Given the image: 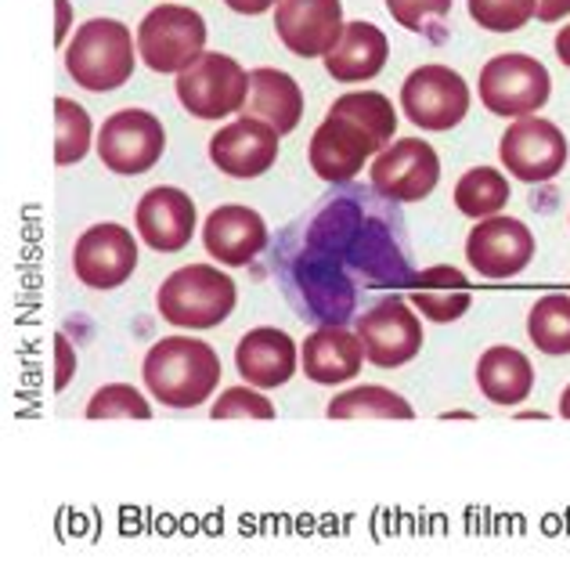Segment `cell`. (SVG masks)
<instances>
[{"label":"cell","mask_w":570,"mask_h":567,"mask_svg":"<svg viewBox=\"0 0 570 567\" xmlns=\"http://www.w3.org/2000/svg\"><path fill=\"white\" fill-rule=\"evenodd\" d=\"M91 148V116L72 98L55 101V163L58 167H72Z\"/></svg>","instance_id":"cell-28"},{"label":"cell","mask_w":570,"mask_h":567,"mask_svg":"<svg viewBox=\"0 0 570 567\" xmlns=\"http://www.w3.org/2000/svg\"><path fill=\"white\" fill-rule=\"evenodd\" d=\"M386 11L394 14V22L412 29V33H423V26L430 19H444L452 11V0H386Z\"/></svg>","instance_id":"cell-32"},{"label":"cell","mask_w":570,"mask_h":567,"mask_svg":"<svg viewBox=\"0 0 570 567\" xmlns=\"http://www.w3.org/2000/svg\"><path fill=\"white\" fill-rule=\"evenodd\" d=\"M249 91V72L232 55L203 51L195 62L177 72V101L195 119H220L243 113Z\"/></svg>","instance_id":"cell-6"},{"label":"cell","mask_w":570,"mask_h":567,"mask_svg":"<svg viewBox=\"0 0 570 567\" xmlns=\"http://www.w3.org/2000/svg\"><path fill=\"white\" fill-rule=\"evenodd\" d=\"M153 405L130 383H109L87 401V420H148Z\"/></svg>","instance_id":"cell-29"},{"label":"cell","mask_w":570,"mask_h":567,"mask_svg":"<svg viewBox=\"0 0 570 567\" xmlns=\"http://www.w3.org/2000/svg\"><path fill=\"white\" fill-rule=\"evenodd\" d=\"M206 19L185 4H159L138 26V58L153 72H185L206 51Z\"/></svg>","instance_id":"cell-5"},{"label":"cell","mask_w":570,"mask_h":567,"mask_svg":"<svg viewBox=\"0 0 570 567\" xmlns=\"http://www.w3.org/2000/svg\"><path fill=\"white\" fill-rule=\"evenodd\" d=\"M134 33L116 19H91L66 48V69L83 91H119L134 77Z\"/></svg>","instance_id":"cell-3"},{"label":"cell","mask_w":570,"mask_h":567,"mask_svg":"<svg viewBox=\"0 0 570 567\" xmlns=\"http://www.w3.org/2000/svg\"><path fill=\"white\" fill-rule=\"evenodd\" d=\"M299 365H304L307 380L322 387H336L354 380L365 365V343L357 333L343 330V325H322L314 330L304 348H299Z\"/></svg>","instance_id":"cell-20"},{"label":"cell","mask_w":570,"mask_h":567,"mask_svg":"<svg viewBox=\"0 0 570 567\" xmlns=\"http://www.w3.org/2000/svg\"><path fill=\"white\" fill-rule=\"evenodd\" d=\"M235 282L214 264L177 267L156 293L159 315L181 330H214L235 311Z\"/></svg>","instance_id":"cell-4"},{"label":"cell","mask_w":570,"mask_h":567,"mask_svg":"<svg viewBox=\"0 0 570 567\" xmlns=\"http://www.w3.org/2000/svg\"><path fill=\"white\" fill-rule=\"evenodd\" d=\"M357 322V336L365 343V358L380 369L409 365L423 351V322L412 315V307L401 296H386Z\"/></svg>","instance_id":"cell-13"},{"label":"cell","mask_w":570,"mask_h":567,"mask_svg":"<svg viewBox=\"0 0 570 567\" xmlns=\"http://www.w3.org/2000/svg\"><path fill=\"white\" fill-rule=\"evenodd\" d=\"M95 148L105 163V170L138 177V174H148L163 159L167 130H163L159 116H153V113L119 109L101 124Z\"/></svg>","instance_id":"cell-8"},{"label":"cell","mask_w":570,"mask_h":567,"mask_svg":"<svg viewBox=\"0 0 570 567\" xmlns=\"http://www.w3.org/2000/svg\"><path fill=\"white\" fill-rule=\"evenodd\" d=\"M502 167L520 177L528 185L552 182L567 167V138L557 124H549L542 116H520L517 124H509L499 145Z\"/></svg>","instance_id":"cell-10"},{"label":"cell","mask_w":570,"mask_h":567,"mask_svg":"<svg viewBox=\"0 0 570 567\" xmlns=\"http://www.w3.org/2000/svg\"><path fill=\"white\" fill-rule=\"evenodd\" d=\"M278 138L282 134L272 124L243 116V119H235V124L220 127L214 138H209V159H214V167L220 174L249 182V177H261L275 167Z\"/></svg>","instance_id":"cell-16"},{"label":"cell","mask_w":570,"mask_h":567,"mask_svg":"<svg viewBox=\"0 0 570 567\" xmlns=\"http://www.w3.org/2000/svg\"><path fill=\"white\" fill-rule=\"evenodd\" d=\"M390 58V43L380 26L372 22H347L343 40L325 55V69L336 84H362L380 77Z\"/></svg>","instance_id":"cell-22"},{"label":"cell","mask_w":570,"mask_h":567,"mask_svg":"<svg viewBox=\"0 0 570 567\" xmlns=\"http://www.w3.org/2000/svg\"><path fill=\"white\" fill-rule=\"evenodd\" d=\"M401 109L423 130H452L470 113V87L448 66H419L401 84Z\"/></svg>","instance_id":"cell-9"},{"label":"cell","mask_w":570,"mask_h":567,"mask_svg":"<svg viewBox=\"0 0 570 567\" xmlns=\"http://www.w3.org/2000/svg\"><path fill=\"white\" fill-rule=\"evenodd\" d=\"M69 33V0H58V29H55V40L62 43Z\"/></svg>","instance_id":"cell-36"},{"label":"cell","mask_w":570,"mask_h":567,"mask_svg":"<svg viewBox=\"0 0 570 567\" xmlns=\"http://www.w3.org/2000/svg\"><path fill=\"white\" fill-rule=\"evenodd\" d=\"M412 304L423 311V319L430 322H459L470 311L473 296H470V278L459 272V267H426V272L415 275V290H412Z\"/></svg>","instance_id":"cell-24"},{"label":"cell","mask_w":570,"mask_h":567,"mask_svg":"<svg viewBox=\"0 0 570 567\" xmlns=\"http://www.w3.org/2000/svg\"><path fill=\"white\" fill-rule=\"evenodd\" d=\"M138 235L145 238L156 253H177L191 243L195 232V203L188 192L159 185L145 192L138 203Z\"/></svg>","instance_id":"cell-17"},{"label":"cell","mask_w":570,"mask_h":567,"mask_svg":"<svg viewBox=\"0 0 570 567\" xmlns=\"http://www.w3.org/2000/svg\"><path fill=\"white\" fill-rule=\"evenodd\" d=\"M560 416H563V420H570V387L560 394Z\"/></svg>","instance_id":"cell-38"},{"label":"cell","mask_w":570,"mask_h":567,"mask_svg":"<svg viewBox=\"0 0 570 567\" xmlns=\"http://www.w3.org/2000/svg\"><path fill=\"white\" fill-rule=\"evenodd\" d=\"M243 116L264 119L278 134H289L304 119V91L299 84L282 69H253L249 72V91Z\"/></svg>","instance_id":"cell-21"},{"label":"cell","mask_w":570,"mask_h":567,"mask_svg":"<svg viewBox=\"0 0 570 567\" xmlns=\"http://www.w3.org/2000/svg\"><path fill=\"white\" fill-rule=\"evenodd\" d=\"M538 22H560L563 14H570V0H538Z\"/></svg>","instance_id":"cell-34"},{"label":"cell","mask_w":570,"mask_h":567,"mask_svg":"<svg viewBox=\"0 0 570 567\" xmlns=\"http://www.w3.org/2000/svg\"><path fill=\"white\" fill-rule=\"evenodd\" d=\"M552 95L549 69L531 55H494L480 69V101L491 116H534Z\"/></svg>","instance_id":"cell-7"},{"label":"cell","mask_w":570,"mask_h":567,"mask_svg":"<svg viewBox=\"0 0 570 567\" xmlns=\"http://www.w3.org/2000/svg\"><path fill=\"white\" fill-rule=\"evenodd\" d=\"M557 58L570 69V26H563L560 33H557Z\"/></svg>","instance_id":"cell-37"},{"label":"cell","mask_w":570,"mask_h":567,"mask_svg":"<svg viewBox=\"0 0 570 567\" xmlns=\"http://www.w3.org/2000/svg\"><path fill=\"white\" fill-rule=\"evenodd\" d=\"M538 0H470V19L488 33H517L534 19Z\"/></svg>","instance_id":"cell-30"},{"label":"cell","mask_w":570,"mask_h":567,"mask_svg":"<svg viewBox=\"0 0 570 567\" xmlns=\"http://www.w3.org/2000/svg\"><path fill=\"white\" fill-rule=\"evenodd\" d=\"M325 416L328 420H412L415 409L409 405V398L386 391V387H354L328 401Z\"/></svg>","instance_id":"cell-25"},{"label":"cell","mask_w":570,"mask_h":567,"mask_svg":"<svg viewBox=\"0 0 570 567\" xmlns=\"http://www.w3.org/2000/svg\"><path fill=\"white\" fill-rule=\"evenodd\" d=\"M209 416L214 420H275V405L253 387H228Z\"/></svg>","instance_id":"cell-31"},{"label":"cell","mask_w":570,"mask_h":567,"mask_svg":"<svg viewBox=\"0 0 570 567\" xmlns=\"http://www.w3.org/2000/svg\"><path fill=\"white\" fill-rule=\"evenodd\" d=\"M275 29L296 58H325L343 40L347 22L340 0H278Z\"/></svg>","instance_id":"cell-15"},{"label":"cell","mask_w":570,"mask_h":567,"mask_svg":"<svg viewBox=\"0 0 570 567\" xmlns=\"http://www.w3.org/2000/svg\"><path fill=\"white\" fill-rule=\"evenodd\" d=\"M476 387L491 405H523L534 391L531 358L517 348H505V343H494L476 362Z\"/></svg>","instance_id":"cell-23"},{"label":"cell","mask_w":570,"mask_h":567,"mask_svg":"<svg viewBox=\"0 0 570 567\" xmlns=\"http://www.w3.org/2000/svg\"><path fill=\"white\" fill-rule=\"evenodd\" d=\"M138 267V238L116 221L87 228L72 250V272L87 290H119Z\"/></svg>","instance_id":"cell-12"},{"label":"cell","mask_w":570,"mask_h":567,"mask_svg":"<svg viewBox=\"0 0 570 567\" xmlns=\"http://www.w3.org/2000/svg\"><path fill=\"white\" fill-rule=\"evenodd\" d=\"M296 362H299V354H296L293 336L285 330H275V325L249 330L235 348L238 377H243L249 387H261V391L289 383L296 372Z\"/></svg>","instance_id":"cell-19"},{"label":"cell","mask_w":570,"mask_h":567,"mask_svg":"<svg viewBox=\"0 0 570 567\" xmlns=\"http://www.w3.org/2000/svg\"><path fill=\"white\" fill-rule=\"evenodd\" d=\"M505 203H509V177L494 167H473L459 177V185H455L459 214L484 221V217L502 214Z\"/></svg>","instance_id":"cell-26"},{"label":"cell","mask_w":570,"mask_h":567,"mask_svg":"<svg viewBox=\"0 0 570 567\" xmlns=\"http://www.w3.org/2000/svg\"><path fill=\"white\" fill-rule=\"evenodd\" d=\"M397 116L390 98L380 91H351L340 95L322 127L311 138V170L328 185L351 182L362 174L368 156H380L394 141Z\"/></svg>","instance_id":"cell-1"},{"label":"cell","mask_w":570,"mask_h":567,"mask_svg":"<svg viewBox=\"0 0 570 567\" xmlns=\"http://www.w3.org/2000/svg\"><path fill=\"white\" fill-rule=\"evenodd\" d=\"M534 257V235L517 217H484L466 238V261L480 278H513Z\"/></svg>","instance_id":"cell-14"},{"label":"cell","mask_w":570,"mask_h":567,"mask_svg":"<svg viewBox=\"0 0 570 567\" xmlns=\"http://www.w3.org/2000/svg\"><path fill=\"white\" fill-rule=\"evenodd\" d=\"M441 182V159L423 138L386 145L372 163V188L390 203H423Z\"/></svg>","instance_id":"cell-11"},{"label":"cell","mask_w":570,"mask_h":567,"mask_svg":"<svg viewBox=\"0 0 570 567\" xmlns=\"http://www.w3.org/2000/svg\"><path fill=\"white\" fill-rule=\"evenodd\" d=\"M224 4L238 14H264V11L278 8V0H224Z\"/></svg>","instance_id":"cell-35"},{"label":"cell","mask_w":570,"mask_h":567,"mask_svg":"<svg viewBox=\"0 0 570 567\" xmlns=\"http://www.w3.org/2000/svg\"><path fill=\"white\" fill-rule=\"evenodd\" d=\"M55 354H58L55 387H58V391H66L69 380H72V372H77V351H72V343H69L66 333H58V336H55Z\"/></svg>","instance_id":"cell-33"},{"label":"cell","mask_w":570,"mask_h":567,"mask_svg":"<svg viewBox=\"0 0 570 567\" xmlns=\"http://www.w3.org/2000/svg\"><path fill=\"white\" fill-rule=\"evenodd\" d=\"M203 243L214 261L243 267L267 246V225L257 211H249V206L224 203L206 217Z\"/></svg>","instance_id":"cell-18"},{"label":"cell","mask_w":570,"mask_h":567,"mask_svg":"<svg viewBox=\"0 0 570 567\" xmlns=\"http://www.w3.org/2000/svg\"><path fill=\"white\" fill-rule=\"evenodd\" d=\"M528 336L542 354H570V296H542L528 315Z\"/></svg>","instance_id":"cell-27"},{"label":"cell","mask_w":570,"mask_h":567,"mask_svg":"<svg viewBox=\"0 0 570 567\" xmlns=\"http://www.w3.org/2000/svg\"><path fill=\"white\" fill-rule=\"evenodd\" d=\"M141 377L159 405L195 409L220 387V358L206 340L163 336L145 354Z\"/></svg>","instance_id":"cell-2"}]
</instances>
